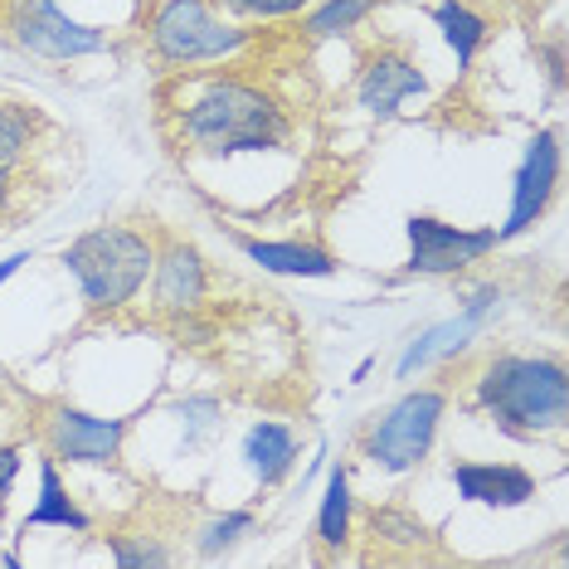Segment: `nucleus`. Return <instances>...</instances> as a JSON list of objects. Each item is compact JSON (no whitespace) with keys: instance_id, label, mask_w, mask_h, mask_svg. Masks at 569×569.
Here are the masks:
<instances>
[{"instance_id":"1","label":"nucleus","mask_w":569,"mask_h":569,"mask_svg":"<svg viewBox=\"0 0 569 569\" xmlns=\"http://www.w3.org/2000/svg\"><path fill=\"white\" fill-rule=\"evenodd\" d=\"M292 137L288 108L249 79H204L176 112V141L196 157L234 161L249 151H282Z\"/></svg>"},{"instance_id":"2","label":"nucleus","mask_w":569,"mask_h":569,"mask_svg":"<svg viewBox=\"0 0 569 569\" xmlns=\"http://www.w3.org/2000/svg\"><path fill=\"white\" fill-rule=\"evenodd\" d=\"M477 409L511 438H550L569 423V370L555 356H491L472 380Z\"/></svg>"},{"instance_id":"3","label":"nucleus","mask_w":569,"mask_h":569,"mask_svg":"<svg viewBox=\"0 0 569 569\" xmlns=\"http://www.w3.org/2000/svg\"><path fill=\"white\" fill-rule=\"evenodd\" d=\"M151 263H157V243L132 224L83 229V234L63 249V273L73 278L83 307L98 317L127 312V307L147 292Z\"/></svg>"},{"instance_id":"4","label":"nucleus","mask_w":569,"mask_h":569,"mask_svg":"<svg viewBox=\"0 0 569 569\" xmlns=\"http://www.w3.org/2000/svg\"><path fill=\"white\" fill-rule=\"evenodd\" d=\"M147 44L166 69H200L224 63L249 49V24L219 16L210 0H151Z\"/></svg>"},{"instance_id":"5","label":"nucleus","mask_w":569,"mask_h":569,"mask_svg":"<svg viewBox=\"0 0 569 569\" xmlns=\"http://www.w3.org/2000/svg\"><path fill=\"white\" fill-rule=\"evenodd\" d=\"M448 413V395L438 385H419V390H405L395 405H385L360 433V452L375 472L385 477H409L429 462V452L438 443V429H443Z\"/></svg>"},{"instance_id":"6","label":"nucleus","mask_w":569,"mask_h":569,"mask_svg":"<svg viewBox=\"0 0 569 569\" xmlns=\"http://www.w3.org/2000/svg\"><path fill=\"white\" fill-rule=\"evenodd\" d=\"M6 34L20 54L44 63H73L112 49V30L63 10V0H6Z\"/></svg>"},{"instance_id":"7","label":"nucleus","mask_w":569,"mask_h":569,"mask_svg":"<svg viewBox=\"0 0 569 569\" xmlns=\"http://www.w3.org/2000/svg\"><path fill=\"white\" fill-rule=\"evenodd\" d=\"M405 278H458L468 268L487 263L501 249L497 229H472V224H448L438 214H409L405 219Z\"/></svg>"},{"instance_id":"8","label":"nucleus","mask_w":569,"mask_h":569,"mask_svg":"<svg viewBox=\"0 0 569 569\" xmlns=\"http://www.w3.org/2000/svg\"><path fill=\"white\" fill-rule=\"evenodd\" d=\"M127 429L132 419H102V413L73 405H49L40 419V443L49 458L69 462V468H112L122 458Z\"/></svg>"},{"instance_id":"9","label":"nucleus","mask_w":569,"mask_h":569,"mask_svg":"<svg viewBox=\"0 0 569 569\" xmlns=\"http://www.w3.org/2000/svg\"><path fill=\"white\" fill-rule=\"evenodd\" d=\"M501 292L497 282H482V288H472L468 297H462V307L452 317H443V321H433V327H423L413 341L405 346V356H399V366H395V375L399 380H413L419 370H429V366H443V360H452V356H462L468 346L477 341V336L487 331V321L497 317V307H501Z\"/></svg>"},{"instance_id":"10","label":"nucleus","mask_w":569,"mask_h":569,"mask_svg":"<svg viewBox=\"0 0 569 569\" xmlns=\"http://www.w3.org/2000/svg\"><path fill=\"white\" fill-rule=\"evenodd\" d=\"M555 190H560V127H540L536 137L526 141V157L511 176V210L507 224L497 229V239H521L546 219Z\"/></svg>"},{"instance_id":"11","label":"nucleus","mask_w":569,"mask_h":569,"mask_svg":"<svg viewBox=\"0 0 569 569\" xmlns=\"http://www.w3.org/2000/svg\"><path fill=\"white\" fill-rule=\"evenodd\" d=\"M147 288H151V312L176 321V317L204 307V297H210V263H204V253L196 249V243L166 239L157 249Z\"/></svg>"},{"instance_id":"12","label":"nucleus","mask_w":569,"mask_h":569,"mask_svg":"<svg viewBox=\"0 0 569 569\" xmlns=\"http://www.w3.org/2000/svg\"><path fill=\"white\" fill-rule=\"evenodd\" d=\"M429 73L419 69L409 54L399 49H375L360 63V79H356V102L370 112L375 122H390L405 112L409 98H429Z\"/></svg>"},{"instance_id":"13","label":"nucleus","mask_w":569,"mask_h":569,"mask_svg":"<svg viewBox=\"0 0 569 569\" xmlns=\"http://www.w3.org/2000/svg\"><path fill=\"white\" fill-rule=\"evenodd\" d=\"M452 487L458 501L468 507H487V511H521L540 497V477L526 472L521 462H452Z\"/></svg>"},{"instance_id":"14","label":"nucleus","mask_w":569,"mask_h":569,"mask_svg":"<svg viewBox=\"0 0 569 569\" xmlns=\"http://www.w3.org/2000/svg\"><path fill=\"white\" fill-rule=\"evenodd\" d=\"M239 253L258 263L263 273H278V278H336V253L321 249V243H307V239H253V234H234Z\"/></svg>"},{"instance_id":"15","label":"nucleus","mask_w":569,"mask_h":569,"mask_svg":"<svg viewBox=\"0 0 569 569\" xmlns=\"http://www.w3.org/2000/svg\"><path fill=\"white\" fill-rule=\"evenodd\" d=\"M20 530L24 536H30V530H73V536H88V530H93V516L73 501V491L63 482L54 458H40V497H34V507L24 511Z\"/></svg>"},{"instance_id":"16","label":"nucleus","mask_w":569,"mask_h":569,"mask_svg":"<svg viewBox=\"0 0 569 569\" xmlns=\"http://www.w3.org/2000/svg\"><path fill=\"white\" fill-rule=\"evenodd\" d=\"M297 458H302V448H297V433L288 423L278 419L249 423V433H243V468H249L258 487H278L297 468Z\"/></svg>"},{"instance_id":"17","label":"nucleus","mask_w":569,"mask_h":569,"mask_svg":"<svg viewBox=\"0 0 569 569\" xmlns=\"http://www.w3.org/2000/svg\"><path fill=\"white\" fill-rule=\"evenodd\" d=\"M433 24H438V34H443V44L452 49V59H458V69H472V59L482 54V44L491 40L487 16L472 10L468 0H438Z\"/></svg>"},{"instance_id":"18","label":"nucleus","mask_w":569,"mask_h":569,"mask_svg":"<svg viewBox=\"0 0 569 569\" xmlns=\"http://www.w3.org/2000/svg\"><path fill=\"white\" fill-rule=\"evenodd\" d=\"M351 526H356V497H351V472L331 468L327 482H321V501H317V540L327 550H346L351 540Z\"/></svg>"},{"instance_id":"19","label":"nucleus","mask_w":569,"mask_h":569,"mask_svg":"<svg viewBox=\"0 0 569 569\" xmlns=\"http://www.w3.org/2000/svg\"><path fill=\"white\" fill-rule=\"evenodd\" d=\"M44 118L20 98H0V171H16L24 161V151L34 147Z\"/></svg>"},{"instance_id":"20","label":"nucleus","mask_w":569,"mask_h":569,"mask_svg":"<svg viewBox=\"0 0 569 569\" xmlns=\"http://www.w3.org/2000/svg\"><path fill=\"white\" fill-rule=\"evenodd\" d=\"M253 530H258L253 511H243V507L219 511V516H210V521L196 530V555H200V560H219V555H229L239 540H249Z\"/></svg>"},{"instance_id":"21","label":"nucleus","mask_w":569,"mask_h":569,"mask_svg":"<svg viewBox=\"0 0 569 569\" xmlns=\"http://www.w3.org/2000/svg\"><path fill=\"white\" fill-rule=\"evenodd\" d=\"M370 10H375V0H317L302 16V30L312 34V40H341L360 20H370Z\"/></svg>"},{"instance_id":"22","label":"nucleus","mask_w":569,"mask_h":569,"mask_svg":"<svg viewBox=\"0 0 569 569\" xmlns=\"http://www.w3.org/2000/svg\"><path fill=\"white\" fill-rule=\"evenodd\" d=\"M171 413L180 419V433H186V452L210 443V438L224 429V405H219L214 395H186L171 405Z\"/></svg>"},{"instance_id":"23","label":"nucleus","mask_w":569,"mask_h":569,"mask_svg":"<svg viewBox=\"0 0 569 569\" xmlns=\"http://www.w3.org/2000/svg\"><path fill=\"white\" fill-rule=\"evenodd\" d=\"M370 536L380 540V546L419 550L423 540H429V530H423V521H413V516L399 511V507H375V511H370Z\"/></svg>"},{"instance_id":"24","label":"nucleus","mask_w":569,"mask_h":569,"mask_svg":"<svg viewBox=\"0 0 569 569\" xmlns=\"http://www.w3.org/2000/svg\"><path fill=\"white\" fill-rule=\"evenodd\" d=\"M219 16L239 20V24H263V20H288V16H302L312 0H210Z\"/></svg>"},{"instance_id":"25","label":"nucleus","mask_w":569,"mask_h":569,"mask_svg":"<svg viewBox=\"0 0 569 569\" xmlns=\"http://www.w3.org/2000/svg\"><path fill=\"white\" fill-rule=\"evenodd\" d=\"M108 560L118 569H157V565H171V550L147 536H108Z\"/></svg>"},{"instance_id":"26","label":"nucleus","mask_w":569,"mask_h":569,"mask_svg":"<svg viewBox=\"0 0 569 569\" xmlns=\"http://www.w3.org/2000/svg\"><path fill=\"white\" fill-rule=\"evenodd\" d=\"M20 468H24V448L6 443V448H0V516H6V507H10V491H16Z\"/></svg>"},{"instance_id":"27","label":"nucleus","mask_w":569,"mask_h":569,"mask_svg":"<svg viewBox=\"0 0 569 569\" xmlns=\"http://www.w3.org/2000/svg\"><path fill=\"white\" fill-rule=\"evenodd\" d=\"M24 263H30V253H10V258H0V288H6V282L16 278Z\"/></svg>"},{"instance_id":"28","label":"nucleus","mask_w":569,"mask_h":569,"mask_svg":"<svg viewBox=\"0 0 569 569\" xmlns=\"http://www.w3.org/2000/svg\"><path fill=\"white\" fill-rule=\"evenodd\" d=\"M370 366H375V360H360V366L351 370V385H360V380H366V375H370Z\"/></svg>"}]
</instances>
